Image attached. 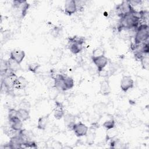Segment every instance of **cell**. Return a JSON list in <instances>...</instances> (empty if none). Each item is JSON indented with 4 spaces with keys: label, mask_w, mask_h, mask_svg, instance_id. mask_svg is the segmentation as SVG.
<instances>
[{
    "label": "cell",
    "mask_w": 149,
    "mask_h": 149,
    "mask_svg": "<svg viewBox=\"0 0 149 149\" xmlns=\"http://www.w3.org/2000/svg\"><path fill=\"white\" fill-rule=\"evenodd\" d=\"M140 20L139 12L134 10L119 17L118 30L120 31L123 30L136 29L140 24Z\"/></svg>",
    "instance_id": "obj_1"
},
{
    "label": "cell",
    "mask_w": 149,
    "mask_h": 149,
    "mask_svg": "<svg viewBox=\"0 0 149 149\" xmlns=\"http://www.w3.org/2000/svg\"><path fill=\"white\" fill-rule=\"evenodd\" d=\"M149 37V28L147 24L141 23L136 29L134 39V44L137 45L148 41Z\"/></svg>",
    "instance_id": "obj_2"
},
{
    "label": "cell",
    "mask_w": 149,
    "mask_h": 149,
    "mask_svg": "<svg viewBox=\"0 0 149 149\" xmlns=\"http://www.w3.org/2000/svg\"><path fill=\"white\" fill-rule=\"evenodd\" d=\"M134 10L129 1H123L117 5L115 8L116 14L119 17L130 12Z\"/></svg>",
    "instance_id": "obj_3"
},
{
    "label": "cell",
    "mask_w": 149,
    "mask_h": 149,
    "mask_svg": "<svg viewBox=\"0 0 149 149\" xmlns=\"http://www.w3.org/2000/svg\"><path fill=\"white\" fill-rule=\"evenodd\" d=\"M99 127V125L98 123H92L90 126L88 127V132L86 134V143L88 145L93 144L95 137H96V130Z\"/></svg>",
    "instance_id": "obj_4"
},
{
    "label": "cell",
    "mask_w": 149,
    "mask_h": 149,
    "mask_svg": "<svg viewBox=\"0 0 149 149\" xmlns=\"http://www.w3.org/2000/svg\"><path fill=\"white\" fill-rule=\"evenodd\" d=\"M134 87V80L130 76H123L120 81V88L124 93H126Z\"/></svg>",
    "instance_id": "obj_5"
},
{
    "label": "cell",
    "mask_w": 149,
    "mask_h": 149,
    "mask_svg": "<svg viewBox=\"0 0 149 149\" xmlns=\"http://www.w3.org/2000/svg\"><path fill=\"white\" fill-rule=\"evenodd\" d=\"M88 127L81 122L76 123L72 128V130L73 131L74 133L78 137L85 136L88 132Z\"/></svg>",
    "instance_id": "obj_6"
},
{
    "label": "cell",
    "mask_w": 149,
    "mask_h": 149,
    "mask_svg": "<svg viewBox=\"0 0 149 149\" xmlns=\"http://www.w3.org/2000/svg\"><path fill=\"white\" fill-rule=\"evenodd\" d=\"M93 63L95 66L98 73L104 69L108 63L109 59L105 56H102L101 57L91 59Z\"/></svg>",
    "instance_id": "obj_7"
},
{
    "label": "cell",
    "mask_w": 149,
    "mask_h": 149,
    "mask_svg": "<svg viewBox=\"0 0 149 149\" xmlns=\"http://www.w3.org/2000/svg\"><path fill=\"white\" fill-rule=\"evenodd\" d=\"M25 56L26 54L23 50L15 49L10 52L9 58L20 64L24 59Z\"/></svg>",
    "instance_id": "obj_8"
},
{
    "label": "cell",
    "mask_w": 149,
    "mask_h": 149,
    "mask_svg": "<svg viewBox=\"0 0 149 149\" xmlns=\"http://www.w3.org/2000/svg\"><path fill=\"white\" fill-rule=\"evenodd\" d=\"M65 13L69 16H71L74 14L77 11V5L76 1L74 0H68L65 1L64 5Z\"/></svg>",
    "instance_id": "obj_9"
},
{
    "label": "cell",
    "mask_w": 149,
    "mask_h": 149,
    "mask_svg": "<svg viewBox=\"0 0 149 149\" xmlns=\"http://www.w3.org/2000/svg\"><path fill=\"white\" fill-rule=\"evenodd\" d=\"M64 74H57L56 77L54 79V87L60 91H66L65 82H64Z\"/></svg>",
    "instance_id": "obj_10"
},
{
    "label": "cell",
    "mask_w": 149,
    "mask_h": 149,
    "mask_svg": "<svg viewBox=\"0 0 149 149\" xmlns=\"http://www.w3.org/2000/svg\"><path fill=\"white\" fill-rule=\"evenodd\" d=\"M65 113V112L62 104L59 101H56L55 102V107L54 109V118L57 120H59L63 117Z\"/></svg>",
    "instance_id": "obj_11"
},
{
    "label": "cell",
    "mask_w": 149,
    "mask_h": 149,
    "mask_svg": "<svg viewBox=\"0 0 149 149\" xmlns=\"http://www.w3.org/2000/svg\"><path fill=\"white\" fill-rule=\"evenodd\" d=\"M111 92V89L108 79H104L101 80L100 84L99 93L104 96H107Z\"/></svg>",
    "instance_id": "obj_12"
},
{
    "label": "cell",
    "mask_w": 149,
    "mask_h": 149,
    "mask_svg": "<svg viewBox=\"0 0 149 149\" xmlns=\"http://www.w3.org/2000/svg\"><path fill=\"white\" fill-rule=\"evenodd\" d=\"M65 125L69 129L72 130L74 125L76 123V118L74 115L70 113H66L63 116Z\"/></svg>",
    "instance_id": "obj_13"
},
{
    "label": "cell",
    "mask_w": 149,
    "mask_h": 149,
    "mask_svg": "<svg viewBox=\"0 0 149 149\" xmlns=\"http://www.w3.org/2000/svg\"><path fill=\"white\" fill-rule=\"evenodd\" d=\"M9 125L10 127L15 131H19L23 129V121L17 116L10 120Z\"/></svg>",
    "instance_id": "obj_14"
},
{
    "label": "cell",
    "mask_w": 149,
    "mask_h": 149,
    "mask_svg": "<svg viewBox=\"0 0 149 149\" xmlns=\"http://www.w3.org/2000/svg\"><path fill=\"white\" fill-rule=\"evenodd\" d=\"M49 115L40 116L37 121V129L41 130H45L49 123Z\"/></svg>",
    "instance_id": "obj_15"
},
{
    "label": "cell",
    "mask_w": 149,
    "mask_h": 149,
    "mask_svg": "<svg viewBox=\"0 0 149 149\" xmlns=\"http://www.w3.org/2000/svg\"><path fill=\"white\" fill-rule=\"evenodd\" d=\"M28 85V81L23 76H18L16 83L14 86V88L17 90H23Z\"/></svg>",
    "instance_id": "obj_16"
},
{
    "label": "cell",
    "mask_w": 149,
    "mask_h": 149,
    "mask_svg": "<svg viewBox=\"0 0 149 149\" xmlns=\"http://www.w3.org/2000/svg\"><path fill=\"white\" fill-rule=\"evenodd\" d=\"M17 116L23 122L26 121L30 118L29 110L23 108H19L17 109Z\"/></svg>",
    "instance_id": "obj_17"
},
{
    "label": "cell",
    "mask_w": 149,
    "mask_h": 149,
    "mask_svg": "<svg viewBox=\"0 0 149 149\" xmlns=\"http://www.w3.org/2000/svg\"><path fill=\"white\" fill-rule=\"evenodd\" d=\"M68 48L72 54H78L83 50V45L78 43H70L68 44Z\"/></svg>",
    "instance_id": "obj_18"
},
{
    "label": "cell",
    "mask_w": 149,
    "mask_h": 149,
    "mask_svg": "<svg viewBox=\"0 0 149 149\" xmlns=\"http://www.w3.org/2000/svg\"><path fill=\"white\" fill-rule=\"evenodd\" d=\"M7 63L8 69L15 73L20 69V64L17 63L16 61L11 59L10 58H9V59L7 60Z\"/></svg>",
    "instance_id": "obj_19"
},
{
    "label": "cell",
    "mask_w": 149,
    "mask_h": 149,
    "mask_svg": "<svg viewBox=\"0 0 149 149\" xmlns=\"http://www.w3.org/2000/svg\"><path fill=\"white\" fill-rule=\"evenodd\" d=\"M86 41V38L84 37L74 36L72 37H69L68 38V43H78L84 45Z\"/></svg>",
    "instance_id": "obj_20"
},
{
    "label": "cell",
    "mask_w": 149,
    "mask_h": 149,
    "mask_svg": "<svg viewBox=\"0 0 149 149\" xmlns=\"http://www.w3.org/2000/svg\"><path fill=\"white\" fill-rule=\"evenodd\" d=\"M30 5L26 1H23L20 6L19 8V9H20V15L22 18H24L26 15L27 11L30 8Z\"/></svg>",
    "instance_id": "obj_21"
},
{
    "label": "cell",
    "mask_w": 149,
    "mask_h": 149,
    "mask_svg": "<svg viewBox=\"0 0 149 149\" xmlns=\"http://www.w3.org/2000/svg\"><path fill=\"white\" fill-rule=\"evenodd\" d=\"M105 50L102 47H97L95 49H94L92 52L91 59L105 56Z\"/></svg>",
    "instance_id": "obj_22"
},
{
    "label": "cell",
    "mask_w": 149,
    "mask_h": 149,
    "mask_svg": "<svg viewBox=\"0 0 149 149\" xmlns=\"http://www.w3.org/2000/svg\"><path fill=\"white\" fill-rule=\"evenodd\" d=\"M64 82H65V88H66V90L72 88L74 85V80L70 76H65Z\"/></svg>",
    "instance_id": "obj_23"
},
{
    "label": "cell",
    "mask_w": 149,
    "mask_h": 149,
    "mask_svg": "<svg viewBox=\"0 0 149 149\" xmlns=\"http://www.w3.org/2000/svg\"><path fill=\"white\" fill-rule=\"evenodd\" d=\"M115 121L113 119H110L107 120H105L102 123V126L107 130H110L115 127Z\"/></svg>",
    "instance_id": "obj_24"
},
{
    "label": "cell",
    "mask_w": 149,
    "mask_h": 149,
    "mask_svg": "<svg viewBox=\"0 0 149 149\" xmlns=\"http://www.w3.org/2000/svg\"><path fill=\"white\" fill-rule=\"evenodd\" d=\"M141 66L143 69L145 70H148V65H149V58L148 54L144 55L140 61Z\"/></svg>",
    "instance_id": "obj_25"
},
{
    "label": "cell",
    "mask_w": 149,
    "mask_h": 149,
    "mask_svg": "<svg viewBox=\"0 0 149 149\" xmlns=\"http://www.w3.org/2000/svg\"><path fill=\"white\" fill-rule=\"evenodd\" d=\"M40 67V65L37 62H31L28 65V70L33 73H36Z\"/></svg>",
    "instance_id": "obj_26"
},
{
    "label": "cell",
    "mask_w": 149,
    "mask_h": 149,
    "mask_svg": "<svg viewBox=\"0 0 149 149\" xmlns=\"http://www.w3.org/2000/svg\"><path fill=\"white\" fill-rule=\"evenodd\" d=\"M17 110L14 108H10L8 110V120H10L16 117H17Z\"/></svg>",
    "instance_id": "obj_27"
},
{
    "label": "cell",
    "mask_w": 149,
    "mask_h": 149,
    "mask_svg": "<svg viewBox=\"0 0 149 149\" xmlns=\"http://www.w3.org/2000/svg\"><path fill=\"white\" fill-rule=\"evenodd\" d=\"M113 129L114 128L110 130H107L106 134V140H111L115 138L116 134L115 133V130H113Z\"/></svg>",
    "instance_id": "obj_28"
},
{
    "label": "cell",
    "mask_w": 149,
    "mask_h": 149,
    "mask_svg": "<svg viewBox=\"0 0 149 149\" xmlns=\"http://www.w3.org/2000/svg\"><path fill=\"white\" fill-rule=\"evenodd\" d=\"M50 144H51L50 148H63L62 143L58 140H52Z\"/></svg>",
    "instance_id": "obj_29"
},
{
    "label": "cell",
    "mask_w": 149,
    "mask_h": 149,
    "mask_svg": "<svg viewBox=\"0 0 149 149\" xmlns=\"http://www.w3.org/2000/svg\"><path fill=\"white\" fill-rule=\"evenodd\" d=\"M61 31V29H60V27H55L54 29H52L51 30V34L52 36H53L54 37H57L60 34V33Z\"/></svg>",
    "instance_id": "obj_30"
}]
</instances>
